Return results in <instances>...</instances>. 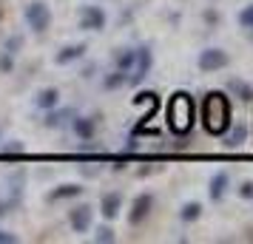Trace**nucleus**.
<instances>
[{"label": "nucleus", "instance_id": "20", "mask_svg": "<svg viewBox=\"0 0 253 244\" xmlns=\"http://www.w3.org/2000/svg\"><path fill=\"white\" fill-rule=\"evenodd\" d=\"M239 26L242 29H253V3L245 6V9L239 12Z\"/></svg>", "mask_w": 253, "mask_h": 244}, {"label": "nucleus", "instance_id": "23", "mask_svg": "<svg viewBox=\"0 0 253 244\" xmlns=\"http://www.w3.org/2000/svg\"><path fill=\"white\" fill-rule=\"evenodd\" d=\"M239 196L251 202V199H253V182H242V185H239Z\"/></svg>", "mask_w": 253, "mask_h": 244}, {"label": "nucleus", "instance_id": "12", "mask_svg": "<svg viewBox=\"0 0 253 244\" xmlns=\"http://www.w3.org/2000/svg\"><path fill=\"white\" fill-rule=\"evenodd\" d=\"M83 54H85V46H66L63 51H60L57 57H54V63H60V66H66V63H74V60H80Z\"/></svg>", "mask_w": 253, "mask_h": 244}, {"label": "nucleus", "instance_id": "22", "mask_svg": "<svg viewBox=\"0 0 253 244\" xmlns=\"http://www.w3.org/2000/svg\"><path fill=\"white\" fill-rule=\"evenodd\" d=\"M94 239H97V242H103V244H108V242H114V230H111V227H100Z\"/></svg>", "mask_w": 253, "mask_h": 244}, {"label": "nucleus", "instance_id": "24", "mask_svg": "<svg viewBox=\"0 0 253 244\" xmlns=\"http://www.w3.org/2000/svg\"><path fill=\"white\" fill-rule=\"evenodd\" d=\"M69 116H71V111H60V114L48 116L46 122H48V125H60V122H63V119H69Z\"/></svg>", "mask_w": 253, "mask_h": 244}, {"label": "nucleus", "instance_id": "21", "mask_svg": "<svg viewBox=\"0 0 253 244\" xmlns=\"http://www.w3.org/2000/svg\"><path fill=\"white\" fill-rule=\"evenodd\" d=\"M123 82H128L126 71H117L114 77H108V80H105V88H117V85H123Z\"/></svg>", "mask_w": 253, "mask_h": 244}, {"label": "nucleus", "instance_id": "26", "mask_svg": "<svg viewBox=\"0 0 253 244\" xmlns=\"http://www.w3.org/2000/svg\"><path fill=\"white\" fill-rule=\"evenodd\" d=\"M0 69H3V71L12 69V57H3V60H0Z\"/></svg>", "mask_w": 253, "mask_h": 244}, {"label": "nucleus", "instance_id": "2", "mask_svg": "<svg viewBox=\"0 0 253 244\" xmlns=\"http://www.w3.org/2000/svg\"><path fill=\"white\" fill-rule=\"evenodd\" d=\"M165 116H168V128H171L176 137H185L188 131L194 128V119H196L194 97H191V94H185V91H176L171 100H168Z\"/></svg>", "mask_w": 253, "mask_h": 244}, {"label": "nucleus", "instance_id": "3", "mask_svg": "<svg viewBox=\"0 0 253 244\" xmlns=\"http://www.w3.org/2000/svg\"><path fill=\"white\" fill-rule=\"evenodd\" d=\"M228 63H230V57H228V51H222V48H205V51H199V60H196L199 71H205V74L222 71Z\"/></svg>", "mask_w": 253, "mask_h": 244}, {"label": "nucleus", "instance_id": "8", "mask_svg": "<svg viewBox=\"0 0 253 244\" xmlns=\"http://www.w3.org/2000/svg\"><path fill=\"white\" fill-rule=\"evenodd\" d=\"M134 105H145V116H142V125L148 122V119H154V114H157V108H160V97L154 91H142L134 97Z\"/></svg>", "mask_w": 253, "mask_h": 244}, {"label": "nucleus", "instance_id": "9", "mask_svg": "<svg viewBox=\"0 0 253 244\" xmlns=\"http://www.w3.org/2000/svg\"><path fill=\"white\" fill-rule=\"evenodd\" d=\"M71 227L77 233H85L88 227H91V208L88 205H80V208H74L71 210Z\"/></svg>", "mask_w": 253, "mask_h": 244}, {"label": "nucleus", "instance_id": "11", "mask_svg": "<svg viewBox=\"0 0 253 244\" xmlns=\"http://www.w3.org/2000/svg\"><path fill=\"white\" fill-rule=\"evenodd\" d=\"M120 208H123V196L120 193H105L103 202H100V213H103L105 219H117Z\"/></svg>", "mask_w": 253, "mask_h": 244}, {"label": "nucleus", "instance_id": "15", "mask_svg": "<svg viewBox=\"0 0 253 244\" xmlns=\"http://www.w3.org/2000/svg\"><path fill=\"white\" fill-rule=\"evenodd\" d=\"M202 216V205L199 202H188V205H182V210H179V219L182 221H196Z\"/></svg>", "mask_w": 253, "mask_h": 244}, {"label": "nucleus", "instance_id": "19", "mask_svg": "<svg viewBox=\"0 0 253 244\" xmlns=\"http://www.w3.org/2000/svg\"><path fill=\"white\" fill-rule=\"evenodd\" d=\"M134 57H137V51H126V54H120V60H117V66H120V71H131V66H134Z\"/></svg>", "mask_w": 253, "mask_h": 244}, {"label": "nucleus", "instance_id": "7", "mask_svg": "<svg viewBox=\"0 0 253 244\" xmlns=\"http://www.w3.org/2000/svg\"><path fill=\"white\" fill-rule=\"evenodd\" d=\"M151 205H154V196H151V193H139V196L134 199L131 213H128V221H131V224H139V221L151 213Z\"/></svg>", "mask_w": 253, "mask_h": 244}, {"label": "nucleus", "instance_id": "5", "mask_svg": "<svg viewBox=\"0 0 253 244\" xmlns=\"http://www.w3.org/2000/svg\"><path fill=\"white\" fill-rule=\"evenodd\" d=\"M148 71H151V51H148V48H137L134 66H131V71H128V82H131V85H137L142 77H148Z\"/></svg>", "mask_w": 253, "mask_h": 244}, {"label": "nucleus", "instance_id": "14", "mask_svg": "<svg viewBox=\"0 0 253 244\" xmlns=\"http://www.w3.org/2000/svg\"><path fill=\"white\" fill-rule=\"evenodd\" d=\"M77 193H83V187L80 185H60L57 190H51V202H60V199H71V196H77Z\"/></svg>", "mask_w": 253, "mask_h": 244}, {"label": "nucleus", "instance_id": "4", "mask_svg": "<svg viewBox=\"0 0 253 244\" xmlns=\"http://www.w3.org/2000/svg\"><path fill=\"white\" fill-rule=\"evenodd\" d=\"M26 20H29V26H32L35 32H46L48 23H51V12H48V6L43 0H35V3H29V9H26Z\"/></svg>", "mask_w": 253, "mask_h": 244}, {"label": "nucleus", "instance_id": "16", "mask_svg": "<svg viewBox=\"0 0 253 244\" xmlns=\"http://www.w3.org/2000/svg\"><path fill=\"white\" fill-rule=\"evenodd\" d=\"M57 100H60V94L54 91V88H46V91L37 94V105H40V108H54Z\"/></svg>", "mask_w": 253, "mask_h": 244}, {"label": "nucleus", "instance_id": "18", "mask_svg": "<svg viewBox=\"0 0 253 244\" xmlns=\"http://www.w3.org/2000/svg\"><path fill=\"white\" fill-rule=\"evenodd\" d=\"M230 88L239 94L242 100H253V85H248V82H242V80H230Z\"/></svg>", "mask_w": 253, "mask_h": 244}, {"label": "nucleus", "instance_id": "10", "mask_svg": "<svg viewBox=\"0 0 253 244\" xmlns=\"http://www.w3.org/2000/svg\"><path fill=\"white\" fill-rule=\"evenodd\" d=\"M228 185H230V176H228V171H216V174H213V179H211V187H208V193H211V199H213V202H219V199L225 196V190H228Z\"/></svg>", "mask_w": 253, "mask_h": 244}, {"label": "nucleus", "instance_id": "25", "mask_svg": "<svg viewBox=\"0 0 253 244\" xmlns=\"http://www.w3.org/2000/svg\"><path fill=\"white\" fill-rule=\"evenodd\" d=\"M14 242H17V239H14L12 233H3V230H0V244H14Z\"/></svg>", "mask_w": 253, "mask_h": 244}, {"label": "nucleus", "instance_id": "6", "mask_svg": "<svg viewBox=\"0 0 253 244\" xmlns=\"http://www.w3.org/2000/svg\"><path fill=\"white\" fill-rule=\"evenodd\" d=\"M80 29H85V32H100V29H105V12L100 6H85L80 12Z\"/></svg>", "mask_w": 253, "mask_h": 244}, {"label": "nucleus", "instance_id": "13", "mask_svg": "<svg viewBox=\"0 0 253 244\" xmlns=\"http://www.w3.org/2000/svg\"><path fill=\"white\" fill-rule=\"evenodd\" d=\"M74 131H77L80 139H91L94 137V122L85 119V116H77V119H74Z\"/></svg>", "mask_w": 253, "mask_h": 244}, {"label": "nucleus", "instance_id": "17", "mask_svg": "<svg viewBox=\"0 0 253 244\" xmlns=\"http://www.w3.org/2000/svg\"><path fill=\"white\" fill-rule=\"evenodd\" d=\"M245 139H248V128H245V125H236V131L228 137V142H225V145H228V148H236V145H242Z\"/></svg>", "mask_w": 253, "mask_h": 244}, {"label": "nucleus", "instance_id": "1", "mask_svg": "<svg viewBox=\"0 0 253 244\" xmlns=\"http://www.w3.org/2000/svg\"><path fill=\"white\" fill-rule=\"evenodd\" d=\"M230 122H233V116H230L228 94L211 91L205 100H202V125H205V131L213 134V137H222V134L230 128Z\"/></svg>", "mask_w": 253, "mask_h": 244}, {"label": "nucleus", "instance_id": "27", "mask_svg": "<svg viewBox=\"0 0 253 244\" xmlns=\"http://www.w3.org/2000/svg\"><path fill=\"white\" fill-rule=\"evenodd\" d=\"M23 151V145H9V148H6V153H20Z\"/></svg>", "mask_w": 253, "mask_h": 244}]
</instances>
